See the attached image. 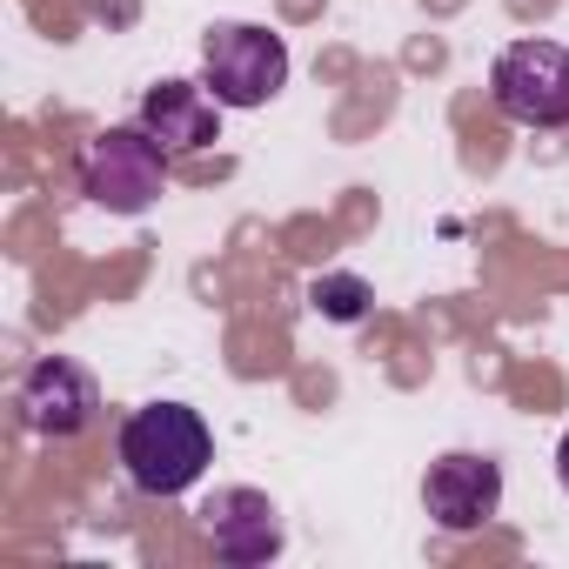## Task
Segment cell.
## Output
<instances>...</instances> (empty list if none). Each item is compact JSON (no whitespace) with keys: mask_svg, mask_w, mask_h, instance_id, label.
I'll return each mask as SVG.
<instances>
[{"mask_svg":"<svg viewBox=\"0 0 569 569\" xmlns=\"http://www.w3.org/2000/svg\"><path fill=\"white\" fill-rule=\"evenodd\" d=\"M201 529H208L214 556L234 562V569H254V562L281 556V542H289V529H281V509H274L261 489H248V482L214 489V496L201 502Z\"/></svg>","mask_w":569,"mask_h":569,"instance_id":"6","label":"cell"},{"mask_svg":"<svg viewBox=\"0 0 569 569\" xmlns=\"http://www.w3.org/2000/svg\"><path fill=\"white\" fill-rule=\"evenodd\" d=\"M94 409H101V382L74 356H48L21 382V422L34 436H81L94 422Z\"/></svg>","mask_w":569,"mask_h":569,"instance_id":"7","label":"cell"},{"mask_svg":"<svg viewBox=\"0 0 569 569\" xmlns=\"http://www.w3.org/2000/svg\"><path fill=\"white\" fill-rule=\"evenodd\" d=\"M489 94L516 128H569V48L562 41H509L489 68Z\"/></svg>","mask_w":569,"mask_h":569,"instance_id":"4","label":"cell"},{"mask_svg":"<svg viewBox=\"0 0 569 569\" xmlns=\"http://www.w3.org/2000/svg\"><path fill=\"white\" fill-rule=\"evenodd\" d=\"M422 509H429V522L449 529V536H469V529L496 522V509H502V462H496V456H476V449H456V456L429 462V476H422Z\"/></svg>","mask_w":569,"mask_h":569,"instance_id":"5","label":"cell"},{"mask_svg":"<svg viewBox=\"0 0 569 569\" xmlns=\"http://www.w3.org/2000/svg\"><path fill=\"white\" fill-rule=\"evenodd\" d=\"M214 436L188 402H141L121 422V469L141 496H181L208 476Z\"/></svg>","mask_w":569,"mask_h":569,"instance_id":"1","label":"cell"},{"mask_svg":"<svg viewBox=\"0 0 569 569\" xmlns=\"http://www.w3.org/2000/svg\"><path fill=\"white\" fill-rule=\"evenodd\" d=\"M168 188V148L128 121V128H101L88 148H81V194L108 214H141L154 208Z\"/></svg>","mask_w":569,"mask_h":569,"instance_id":"2","label":"cell"},{"mask_svg":"<svg viewBox=\"0 0 569 569\" xmlns=\"http://www.w3.org/2000/svg\"><path fill=\"white\" fill-rule=\"evenodd\" d=\"M201 81L221 108H261L289 81V48L254 21H214L201 41Z\"/></svg>","mask_w":569,"mask_h":569,"instance_id":"3","label":"cell"},{"mask_svg":"<svg viewBox=\"0 0 569 569\" xmlns=\"http://www.w3.org/2000/svg\"><path fill=\"white\" fill-rule=\"evenodd\" d=\"M168 154H194V148H214L221 141V101L208 94V81H154L141 94V114H134Z\"/></svg>","mask_w":569,"mask_h":569,"instance_id":"8","label":"cell"},{"mask_svg":"<svg viewBox=\"0 0 569 569\" xmlns=\"http://www.w3.org/2000/svg\"><path fill=\"white\" fill-rule=\"evenodd\" d=\"M309 302H316L329 322H362V316H369V281H362V274H322L316 289H309Z\"/></svg>","mask_w":569,"mask_h":569,"instance_id":"9","label":"cell"},{"mask_svg":"<svg viewBox=\"0 0 569 569\" xmlns=\"http://www.w3.org/2000/svg\"><path fill=\"white\" fill-rule=\"evenodd\" d=\"M556 482L569 489V436H562V449H556Z\"/></svg>","mask_w":569,"mask_h":569,"instance_id":"10","label":"cell"}]
</instances>
